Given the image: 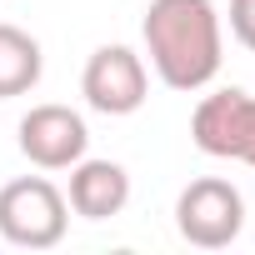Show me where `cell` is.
Returning a JSON list of instances; mask_svg holds the SVG:
<instances>
[{
    "mask_svg": "<svg viewBox=\"0 0 255 255\" xmlns=\"http://www.w3.org/2000/svg\"><path fill=\"white\" fill-rule=\"evenodd\" d=\"M65 200L80 220H110L130 205V170L120 160H90L80 155L70 165V185H65Z\"/></svg>",
    "mask_w": 255,
    "mask_h": 255,
    "instance_id": "7",
    "label": "cell"
},
{
    "mask_svg": "<svg viewBox=\"0 0 255 255\" xmlns=\"http://www.w3.org/2000/svg\"><path fill=\"white\" fill-rule=\"evenodd\" d=\"M230 35L255 50V0H230Z\"/></svg>",
    "mask_w": 255,
    "mask_h": 255,
    "instance_id": "9",
    "label": "cell"
},
{
    "mask_svg": "<svg viewBox=\"0 0 255 255\" xmlns=\"http://www.w3.org/2000/svg\"><path fill=\"white\" fill-rule=\"evenodd\" d=\"M20 155L35 170H70L85 150H90V130H85V115L70 105H30L20 115Z\"/></svg>",
    "mask_w": 255,
    "mask_h": 255,
    "instance_id": "6",
    "label": "cell"
},
{
    "mask_svg": "<svg viewBox=\"0 0 255 255\" xmlns=\"http://www.w3.org/2000/svg\"><path fill=\"white\" fill-rule=\"evenodd\" d=\"M175 230L195 250H225L245 230V195L220 175H200L175 195Z\"/></svg>",
    "mask_w": 255,
    "mask_h": 255,
    "instance_id": "3",
    "label": "cell"
},
{
    "mask_svg": "<svg viewBox=\"0 0 255 255\" xmlns=\"http://www.w3.org/2000/svg\"><path fill=\"white\" fill-rule=\"evenodd\" d=\"M40 70H45V55H40V40L20 25H5L0 20V100H15V95H30L40 85Z\"/></svg>",
    "mask_w": 255,
    "mask_h": 255,
    "instance_id": "8",
    "label": "cell"
},
{
    "mask_svg": "<svg viewBox=\"0 0 255 255\" xmlns=\"http://www.w3.org/2000/svg\"><path fill=\"white\" fill-rule=\"evenodd\" d=\"M190 140L210 160H235V165L255 170V95L240 85L200 95V105L190 115Z\"/></svg>",
    "mask_w": 255,
    "mask_h": 255,
    "instance_id": "4",
    "label": "cell"
},
{
    "mask_svg": "<svg viewBox=\"0 0 255 255\" xmlns=\"http://www.w3.org/2000/svg\"><path fill=\"white\" fill-rule=\"evenodd\" d=\"M70 230V200L45 175L0 185V240L15 250H55Z\"/></svg>",
    "mask_w": 255,
    "mask_h": 255,
    "instance_id": "2",
    "label": "cell"
},
{
    "mask_svg": "<svg viewBox=\"0 0 255 255\" xmlns=\"http://www.w3.org/2000/svg\"><path fill=\"white\" fill-rule=\"evenodd\" d=\"M140 40L160 85L180 95H195L220 75L225 25L210 0H150L140 20Z\"/></svg>",
    "mask_w": 255,
    "mask_h": 255,
    "instance_id": "1",
    "label": "cell"
},
{
    "mask_svg": "<svg viewBox=\"0 0 255 255\" xmlns=\"http://www.w3.org/2000/svg\"><path fill=\"white\" fill-rule=\"evenodd\" d=\"M80 95L95 115H135L150 100V70L145 55H135L130 45H100L90 50L85 70H80Z\"/></svg>",
    "mask_w": 255,
    "mask_h": 255,
    "instance_id": "5",
    "label": "cell"
}]
</instances>
